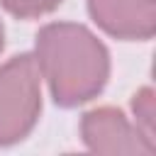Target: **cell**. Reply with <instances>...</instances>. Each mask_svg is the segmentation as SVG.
I'll use <instances>...</instances> for the list:
<instances>
[{"label":"cell","mask_w":156,"mask_h":156,"mask_svg":"<svg viewBox=\"0 0 156 156\" xmlns=\"http://www.w3.org/2000/svg\"><path fill=\"white\" fill-rule=\"evenodd\" d=\"M132 110H134L136 127L141 129V134L154 141V90H151V88L139 90V93L134 95Z\"/></svg>","instance_id":"cell-5"},{"label":"cell","mask_w":156,"mask_h":156,"mask_svg":"<svg viewBox=\"0 0 156 156\" xmlns=\"http://www.w3.org/2000/svg\"><path fill=\"white\" fill-rule=\"evenodd\" d=\"M0 49H2V27H0Z\"/></svg>","instance_id":"cell-7"},{"label":"cell","mask_w":156,"mask_h":156,"mask_svg":"<svg viewBox=\"0 0 156 156\" xmlns=\"http://www.w3.org/2000/svg\"><path fill=\"white\" fill-rule=\"evenodd\" d=\"M95 22L119 39H149L156 29L154 0H88Z\"/></svg>","instance_id":"cell-4"},{"label":"cell","mask_w":156,"mask_h":156,"mask_svg":"<svg viewBox=\"0 0 156 156\" xmlns=\"http://www.w3.org/2000/svg\"><path fill=\"white\" fill-rule=\"evenodd\" d=\"M37 66L56 102L71 107L95 98L110 71L107 51L80 24L56 22L37 37Z\"/></svg>","instance_id":"cell-1"},{"label":"cell","mask_w":156,"mask_h":156,"mask_svg":"<svg viewBox=\"0 0 156 156\" xmlns=\"http://www.w3.org/2000/svg\"><path fill=\"white\" fill-rule=\"evenodd\" d=\"M80 132L88 149L98 154H154L156 149V144L115 107L90 110L83 117Z\"/></svg>","instance_id":"cell-3"},{"label":"cell","mask_w":156,"mask_h":156,"mask_svg":"<svg viewBox=\"0 0 156 156\" xmlns=\"http://www.w3.org/2000/svg\"><path fill=\"white\" fill-rule=\"evenodd\" d=\"M39 66L32 56H15L0 66V144L22 139L41 110Z\"/></svg>","instance_id":"cell-2"},{"label":"cell","mask_w":156,"mask_h":156,"mask_svg":"<svg viewBox=\"0 0 156 156\" xmlns=\"http://www.w3.org/2000/svg\"><path fill=\"white\" fill-rule=\"evenodd\" d=\"M0 2L15 17H39L51 12L61 0H0Z\"/></svg>","instance_id":"cell-6"}]
</instances>
